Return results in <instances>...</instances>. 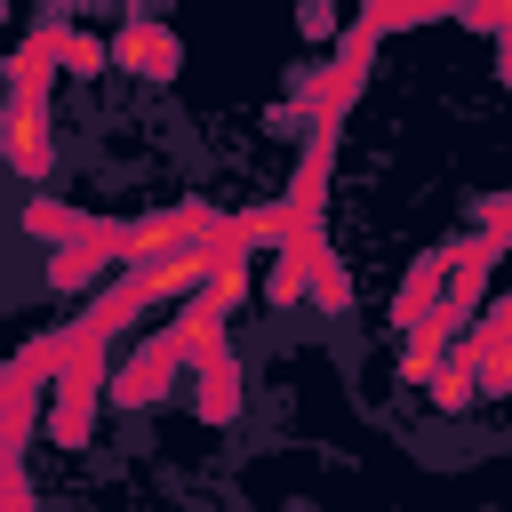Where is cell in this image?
Returning a JSON list of instances; mask_svg holds the SVG:
<instances>
[{"label": "cell", "instance_id": "cell-1", "mask_svg": "<svg viewBox=\"0 0 512 512\" xmlns=\"http://www.w3.org/2000/svg\"><path fill=\"white\" fill-rule=\"evenodd\" d=\"M96 392H104V336H80V328H72V344H64V360H56V408H48V440H56V448H88V432H96Z\"/></svg>", "mask_w": 512, "mask_h": 512}, {"label": "cell", "instance_id": "cell-2", "mask_svg": "<svg viewBox=\"0 0 512 512\" xmlns=\"http://www.w3.org/2000/svg\"><path fill=\"white\" fill-rule=\"evenodd\" d=\"M176 368H192V360H184L176 328H160L152 344H136V352H128V368L112 376V400H120V408H152V400L176 384Z\"/></svg>", "mask_w": 512, "mask_h": 512}, {"label": "cell", "instance_id": "cell-3", "mask_svg": "<svg viewBox=\"0 0 512 512\" xmlns=\"http://www.w3.org/2000/svg\"><path fill=\"white\" fill-rule=\"evenodd\" d=\"M216 232H224V216H216V208H200V200H184V208H160V216L128 224V264H144V256H168V248H184V240H216Z\"/></svg>", "mask_w": 512, "mask_h": 512}, {"label": "cell", "instance_id": "cell-4", "mask_svg": "<svg viewBox=\"0 0 512 512\" xmlns=\"http://www.w3.org/2000/svg\"><path fill=\"white\" fill-rule=\"evenodd\" d=\"M112 64L136 72V80H168V72L184 64V48H176L168 24H120V32H112Z\"/></svg>", "mask_w": 512, "mask_h": 512}, {"label": "cell", "instance_id": "cell-5", "mask_svg": "<svg viewBox=\"0 0 512 512\" xmlns=\"http://www.w3.org/2000/svg\"><path fill=\"white\" fill-rule=\"evenodd\" d=\"M424 392H432V408H472L480 400V352H472V336H456L440 360H432V376H424Z\"/></svg>", "mask_w": 512, "mask_h": 512}, {"label": "cell", "instance_id": "cell-6", "mask_svg": "<svg viewBox=\"0 0 512 512\" xmlns=\"http://www.w3.org/2000/svg\"><path fill=\"white\" fill-rule=\"evenodd\" d=\"M368 56H376V32H368V24H352V32H344V48H336V64H328V88H320V120H336V112L360 96V80H368Z\"/></svg>", "mask_w": 512, "mask_h": 512}, {"label": "cell", "instance_id": "cell-7", "mask_svg": "<svg viewBox=\"0 0 512 512\" xmlns=\"http://www.w3.org/2000/svg\"><path fill=\"white\" fill-rule=\"evenodd\" d=\"M112 264H120V240H56L48 288H88V280H104Z\"/></svg>", "mask_w": 512, "mask_h": 512}, {"label": "cell", "instance_id": "cell-8", "mask_svg": "<svg viewBox=\"0 0 512 512\" xmlns=\"http://www.w3.org/2000/svg\"><path fill=\"white\" fill-rule=\"evenodd\" d=\"M144 304H152V296H144V272L128 264V280H112V288H104V296L88 304V320H80V336H104V344H112V336H120V328H128V320H136Z\"/></svg>", "mask_w": 512, "mask_h": 512}, {"label": "cell", "instance_id": "cell-9", "mask_svg": "<svg viewBox=\"0 0 512 512\" xmlns=\"http://www.w3.org/2000/svg\"><path fill=\"white\" fill-rule=\"evenodd\" d=\"M192 376H200V416H208V424H232V416H240V368H232V352H224V344L200 352Z\"/></svg>", "mask_w": 512, "mask_h": 512}, {"label": "cell", "instance_id": "cell-10", "mask_svg": "<svg viewBox=\"0 0 512 512\" xmlns=\"http://www.w3.org/2000/svg\"><path fill=\"white\" fill-rule=\"evenodd\" d=\"M448 8H456V0H368V8H360V24L384 40V32H400V24H424V16H448Z\"/></svg>", "mask_w": 512, "mask_h": 512}, {"label": "cell", "instance_id": "cell-11", "mask_svg": "<svg viewBox=\"0 0 512 512\" xmlns=\"http://www.w3.org/2000/svg\"><path fill=\"white\" fill-rule=\"evenodd\" d=\"M304 296H312L320 312H344V304H352V280H344V264H336L328 248L312 256V280H304Z\"/></svg>", "mask_w": 512, "mask_h": 512}, {"label": "cell", "instance_id": "cell-12", "mask_svg": "<svg viewBox=\"0 0 512 512\" xmlns=\"http://www.w3.org/2000/svg\"><path fill=\"white\" fill-rule=\"evenodd\" d=\"M104 64H112V40H96V32H64V72L88 80V72H104Z\"/></svg>", "mask_w": 512, "mask_h": 512}, {"label": "cell", "instance_id": "cell-13", "mask_svg": "<svg viewBox=\"0 0 512 512\" xmlns=\"http://www.w3.org/2000/svg\"><path fill=\"white\" fill-rule=\"evenodd\" d=\"M480 232H488V240H496V248H504V240H512V192H504V200H496V208H488V224H480Z\"/></svg>", "mask_w": 512, "mask_h": 512}]
</instances>
